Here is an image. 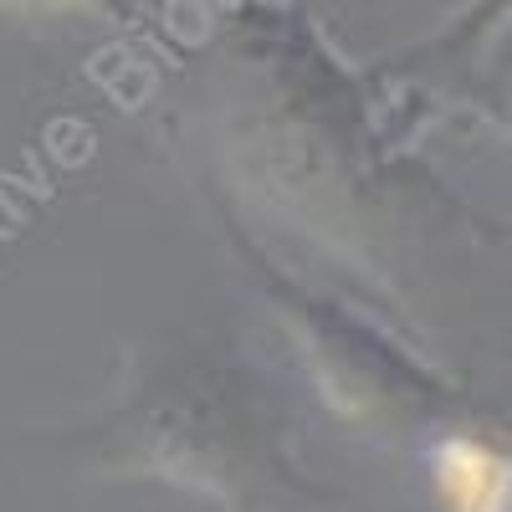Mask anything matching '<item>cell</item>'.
<instances>
[{
  "label": "cell",
  "instance_id": "1",
  "mask_svg": "<svg viewBox=\"0 0 512 512\" xmlns=\"http://www.w3.org/2000/svg\"><path fill=\"white\" fill-rule=\"evenodd\" d=\"M441 492H446L451 512H507L512 507V461L477 441H456L441 451Z\"/></svg>",
  "mask_w": 512,
  "mask_h": 512
}]
</instances>
